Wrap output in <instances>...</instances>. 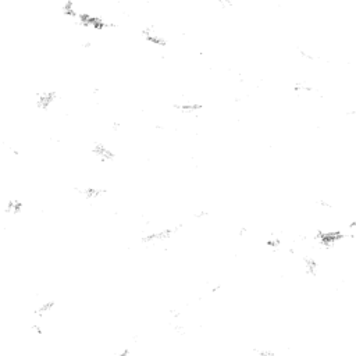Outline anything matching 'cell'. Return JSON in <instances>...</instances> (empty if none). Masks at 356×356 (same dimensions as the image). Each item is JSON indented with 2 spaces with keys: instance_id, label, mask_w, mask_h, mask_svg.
Here are the masks:
<instances>
[{
  "instance_id": "obj_1",
  "label": "cell",
  "mask_w": 356,
  "mask_h": 356,
  "mask_svg": "<svg viewBox=\"0 0 356 356\" xmlns=\"http://www.w3.org/2000/svg\"><path fill=\"white\" fill-rule=\"evenodd\" d=\"M180 227H166V228H162V230L157 231H152V232H148L141 238V241L145 244V245H159L162 242L169 241L173 238V235L178 232Z\"/></svg>"
},
{
  "instance_id": "obj_2",
  "label": "cell",
  "mask_w": 356,
  "mask_h": 356,
  "mask_svg": "<svg viewBox=\"0 0 356 356\" xmlns=\"http://www.w3.org/2000/svg\"><path fill=\"white\" fill-rule=\"evenodd\" d=\"M56 100H57V92L48 89V91H41L36 95V100L35 102H36V107L38 109L46 111V110L50 109V106L55 103Z\"/></svg>"
},
{
  "instance_id": "obj_3",
  "label": "cell",
  "mask_w": 356,
  "mask_h": 356,
  "mask_svg": "<svg viewBox=\"0 0 356 356\" xmlns=\"http://www.w3.org/2000/svg\"><path fill=\"white\" fill-rule=\"evenodd\" d=\"M92 153L95 154V157H96V159L100 160V162H103V163H109V162L115 159L114 152H113L107 145H104V143H100V142H96L95 145H93Z\"/></svg>"
},
{
  "instance_id": "obj_4",
  "label": "cell",
  "mask_w": 356,
  "mask_h": 356,
  "mask_svg": "<svg viewBox=\"0 0 356 356\" xmlns=\"http://www.w3.org/2000/svg\"><path fill=\"white\" fill-rule=\"evenodd\" d=\"M77 192L85 201H99L100 197L106 195V189L96 188V186H84V188H78Z\"/></svg>"
},
{
  "instance_id": "obj_5",
  "label": "cell",
  "mask_w": 356,
  "mask_h": 356,
  "mask_svg": "<svg viewBox=\"0 0 356 356\" xmlns=\"http://www.w3.org/2000/svg\"><path fill=\"white\" fill-rule=\"evenodd\" d=\"M177 111H181V113H195V111H199L202 109V104L197 103V102H191V100H185V102H180V103H176L173 106Z\"/></svg>"
},
{
  "instance_id": "obj_6",
  "label": "cell",
  "mask_w": 356,
  "mask_h": 356,
  "mask_svg": "<svg viewBox=\"0 0 356 356\" xmlns=\"http://www.w3.org/2000/svg\"><path fill=\"white\" fill-rule=\"evenodd\" d=\"M22 210H24V203L21 201L13 199V201H9V202L6 203V213L18 214L21 213Z\"/></svg>"
}]
</instances>
